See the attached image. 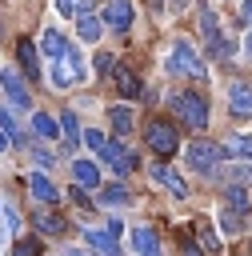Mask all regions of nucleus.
<instances>
[{"label": "nucleus", "instance_id": "nucleus-1", "mask_svg": "<svg viewBox=\"0 0 252 256\" xmlns=\"http://www.w3.org/2000/svg\"><path fill=\"white\" fill-rule=\"evenodd\" d=\"M164 64H168V72H176V76H196V80L208 72L204 60L196 56V48H192L188 40H176V44L168 48V60H164Z\"/></svg>", "mask_w": 252, "mask_h": 256}, {"label": "nucleus", "instance_id": "nucleus-2", "mask_svg": "<svg viewBox=\"0 0 252 256\" xmlns=\"http://www.w3.org/2000/svg\"><path fill=\"white\" fill-rule=\"evenodd\" d=\"M220 156H224V148H220V144H212V140H192V144H188V152H184V164L208 176V172H212V164H216Z\"/></svg>", "mask_w": 252, "mask_h": 256}, {"label": "nucleus", "instance_id": "nucleus-3", "mask_svg": "<svg viewBox=\"0 0 252 256\" xmlns=\"http://www.w3.org/2000/svg\"><path fill=\"white\" fill-rule=\"evenodd\" d=\"M172 108H176L192 128H208V104H204V96H196V92H180V96H172Z\"/></svg>", "mask_w": 252, "mask_h": 256}, {"label": "nucleus", "instance_id": "nucleus-4", "mask_svg": "<svg viewBox=\"0 0 252 256\" xmlns=\"http://www.w3.org/2000/svg\"><path fill=\"white\" fill-rule=\"evenodd\" d=\"M200 32H204V44H208L212 56H224V52H228V40H224V32H220V20H216L212 4L200 8Z\"/></svg>", "mask_w": 252, "mask_h": 256}, {"label": "nucleus", "instance_id": "nucleus-5", "mask_svg": "<svg viewBox=\"0 0 252 256\" xmlns=\"http://www.w3.org/2000/svg\"><path fill=\"white\" fill-rule=\"evenodd\" d=\"M148 144H152L156 156H172L180 140H176V128H172L168 120H152V124H148Z\"/></svg>", "mask_w": 252, "mask_h": 256}, {"label": "nucleus", "instance_id": "nucleus-6", "mask_svg": "<svg viewBox=\"0 0 252 256\" xmlns=\"http://www.w3.org/2000/svg\"><path fill=\"white\" fill-rule=\"evenodd\" d=\"M132 0H108L104 4V24L112 28V32H128L132 28Z\"/></svg>", "mask_w": 252, "mask_h": 256}, {"label": "nucleus", "instance_id": "nucleus-7", "mask_svg": "<svg viewBox=\"0 0 252 256\" xmlns=\"http://www.w3.org/2000/svg\"><path fill=\"white\" fill-rule=\"evenodd\" d=\"M100 156H104V164H112V172H120V176H128V172L136 168V156H132L124 144H112V140H104Z\"/></svg>", "mask_w": 252, "mask_h": 256}, {"label": "nucleus", "instance_id": "nucleus-8", "mask_svg": "<svg viewBox=\"0 0 252 256\" xmlns=\"http://www.w3.org/2000/svg\"><path fill=\"white\" fill-rule=\"evenodd\" d=\"M0 84H4V92H8V100H12L16 108H28V104H32L28 84L20 80V72H16V68H4V72H0Z\"/></svg>", "mask_w": 252, "mask_h": 256}, {"label": "nucleus", "instance_id": "nucleus-9", "mask_svg": "<svg viewBox=\"0 0 252 256\" xmlns=\"http://www.w3.org/2000/svg\"><path fill=\"white\" fill-rule=\"evenodd\" d=\"M228 108H232V116H240V120H252V84H232L228 88Z\"/></svg>", "mask_w": 252, "mask_h": 256}, {"label": "nucleus", "instance_id": "nucleus-10", "mask_svg": "<svg viewBox=\"0 0 252 256\" xmlns=\"http://www.w3.org/2000/svg\"><path fill=\"white\" fill-rule=\"evenodd\" d=\"M152 184H164L172 196H180V200H188V184L168 168V164H152Z\"/></svg>", "mask_w": 252, "mask_h": 256}, {"label": "nucleus", "instance_id": "nucleus-11", "mask_svg": "<svg viewBox=\"0 0 252 256\" xmlns=\"http://www.w3.org/2000/svg\"><path fill=\"white\" fill-rule=\"evenodd\" d=\"M84 240H88V248H92V252H100V256H120L116 236H112L108 228H84Z\"/></svg>", "mask_w": 252, "mask_h": 256}, {"label": "nucleus", "instance_id": "nucleus-12", "mask_svg": "<svg viewBox=\"0 0 252 256\" xmlns=\"http://www.w3.org/2000/svg\"><path fill=\"white\" fill-rule=\"evenodd\" d=\"M76 28H80V40H84V44H96V40H100V20H96L92 4L76 8Z\"/></svg>", "mask_w": 252, "mask_h": 256}, {"label": "nucleus", "instance_id": "nucleus-13", "mask_svg": "<svg viewBox=\"0 0 252 256\" xmlns=\"http://www.w3.org/2000/svg\"><path fill=\"white\" fill-rule=\"evenodd\" d=\"M28 192H32L40 204H56V200H60V192L52 188V180H48L44 172H32V176H28Z\"/></svg>", "mask_w": 252, "mask_h": 256}, {"label": "nucleus", "instance_id": "nucleus-14", "mask_svg": "<svg viewBox=\"0 0 252 256\" xmlns=\"http://www.w3.org/2000/svg\"><path fill=\"white\" fill-rule=\"evenodd\" d=\"M132 244H136L140 256H160V236H156V228H148V224H140V228L132 232Z\"/></svg>", "mask_w": 252, "mask_h": 256}, {"label": "nucleus", "instance_id": "nucleus-15", "mask_svg": "<svg viewBox=\"0 0 252 256\" xmlns=\"http://www.w3.org/2000/svg\"><path fill=\"white\" fill-rule=\"evenodd\" d=\"M72 176H76V184H84V188H100V168H96V160H72Z\"/></svg>", "mask_w": 252, "mask_h": 256}, {"label": "nucleus", "instance_id": "nucleus-16", "mask_svg": "<svg viewBox=\"0 0 252 256\" xmlns=\"http://www.w3.org/2000/svg\"><path fill=\"white\" fill-rule=\"evenodd\" d=\"M40 48H44V56H48V60H64V52H68V40H64L56 28H48V32L40 36Z\"/></svg>", "mask_w": 252, "mask_h": 256}, {"label": "nucleus", "instance_id": "nucleus-17", "mask_svg": "<svg viewBox=\"0 0 252 256\" xmlns=\"http://www.w3.org/2000/svg\"><path fill=\"white\" fill-rule=\"evenodd\" d=\"M32 224H36L44 236H60V232L68 228V224H64V216H56V212H48V208H40V212L32 216Z\"/></svg>", "mask_w": 252, "mask_h": 256}, {"label": "nucleus", "instance_id": "nucleus-18", "mask_svg": "<svg viewBox=\"0 0 252 256\" xmlns=\"http://www.w3.org/2000/svg\"><path fill=\"white\" fill-rule=\"evenodd\" d=\"M224 208H232V212H244V216H248V212H252V200H248V192H244L240 184H228V188H224Z\"/></svg>", "mask_w": 252, "mask_h": 256}, {"label": "nucleus", "instance_id": "nucleus-19", "mask_svg": "<svg viewBox=\"0 0 252 256\" xmlns=\"http://www.w3.org/2000/svg\"><path fill=\"white\" fill-rule=\"evenodd\" d=\"M32 132H36L40 140H56V136H60V124H56L48 112H36V116H32Z\"/></svg>", "mask_w": 252, "mask_h": 256}, {"label": "nucleus", "instance_id": "nucleus-20", "mask_svg": "<svg viewBox=\"0 0 252 256\" xmlns=\"http://www.w3.org/2000/svg\"><path fill=\"white\" fill-rule=\"evenodd\" d=\"M116 88H120L124 100H136V96H140V80H136L128 68H116Z\"/></svg>", "mask_w": 252, "mask_h": 256}, {"label": "nucleus", "instance_id": "nucleus-21", "mask_svg": "<svg viewBox=\"0 0 252 256\" xmlns=\"http://www.w3.org/2000/svg\"><path fill=\"white\" fill-rule=\"evenodd\" d=\"M100 204H108V208H120V204H132V192H128L124 184H108V188L100 192Z\"/></svg>", "mask_w": 252, "mask_h": 256}, {"label": "nucleus", "instance_id": "nucleus-22", "mask_svg": "<svg viewBox=\"0 0 252 256\" xmlns=\"http://www.w3.org/2000/svg\"><path fill=\"white\" fill-rule=\"evenodd\" d=\"M224 152L236 156V160H252V136H228L224 140Z\"/></svg>", "mask_w": 252, "mask_h": 256}, {"label": "nucleus", "instance_id": "nucleus-23", "mask_svg": "<svg viewBox=\"0 0 252 256\" xmlns=\"http://www.w3.org/2000/svg\"><path fill=\"white\" fill-rule=\"evenodd\" d=\"M60 132H64V148H76V144H80V124H76V112H64V116H60Z\"/></svg>", "mask_w": 252, "mask_h": 256}, {"label": "nucleus", "instance_id": "nucleus-24", "mask_svg": "<svg viewBox=\"0 0 252 256\" xmlns=\"http://www.w3.org/2000/svg\"><path fill=\"white\" fill-rule=\"evenodd\" d=\"M108 124H112V128H116L120 136H128V132H132V112L116 104V108H108Z\"/></svg>", "mask_w": 252, "mask_h": 256}, {"label": "nucleus", "instance_id": "nucleus-25", "mask_svg": "<svg viewBox=\"0 0 252 256\" xmlns=\"http://www.w3.org/2000/svg\"><path fill=\"white\" fill-rule=\"evenodd\" d=\"M16 56H20V64H24V72H28V76H36V72H40V68H36V48H32L28 40H20V44H16Z\"/></svg>", "mask_w": 252, "mask_h": 256}, {"label": "nucleus", "instance_id": "nucleus-26", "mask_svg": "<svg viewBox=\"0 0 252 256\" xmlns=\"http://www.w3.org/2000/svg\"><path fill=\"white\" fill-rule=\"evenodd\" d=\"M64 64H68V76H72V84L88 76V68H84V60H80V52H76V48H68V52H64Z\"/></svg>", "mask_w": 252, "mask_h": 256}, {"label": "nucleus", "instance_id": "nucleus-27", "mask_svg": "<svg viewBox=\"0 0 252 256\" xmlns=\"http://www.w3.org/2000/svg\"><path fill=\"white\" fill-rule=\"evenodd\" d=\"M220 228L232 236V232H240L244 228V212H232V208H220Z\"/></svg>", "mask_w": 252, "mask_h": 256}, {"label": "nucleus", "instance_id": "nucleus-28", "mask_svg": "<svg viewBox=\"0 0 252 256\" xmlns=\"http://www.w3.org/2000/svg\"><path fill=\"white\" fill-rule=\"evenodd\" d=\"M0 128L8 132V140H20V124H16V116L8 108H0Z\"/></svg>", "mask_w": 252, "mask_h": 256}, {"label": "nucleus", "instance_id": "nucleus-29", "mask_svg": "<svg viewBox=\"0 0 252 256\" xmlns=\"http://www.w3.org/2000/svg\"><path fill=\"white\" fill-rule=\"evenodd\" d=\"M196 236H200V244H204V248H208V252H220V240H216V236H212V232H208V228H204V224H200V228H196Z\"/></svg>", "mask_w": 252, "mask_h": 256}, {"label": "nucleus", "instance_id": "nucleus-30", "mask_svg": "<svg viewBox=\"0 0 252 256\" xmlns=\"http://www.w3.org/2000/svg\"><path fill=\"white\" fill-rule=\"evenodd\" d=\"M40 248H36V240H16L12 244V256H36Z\"/></svg>", "mask_w": 252, "mask_h": 256}, {"label": "nucleus", "instance_id": "nucleus-31", "mask_svg": "<svg viewBox=\"0 0 252 256\" xmlns=\"http://www.w3.org/2000/svg\"><path fill=\"white\" fill-rule=\"evenodd\" d=\"M80 140H84V144H88V148H92V152H100V148H104V136H100V132H96V128H88V132H84V136H80Z\"/></svg>", "mask_w": 252, "mask_h": 256}, {"label": "nucleus", "instance_id": "nucleus-32", "mask_svg": "<svg viewBox=\"0 0 252 256\" xmlns=\"http://www.w3.org/2000/svg\"><path fill=\"white\" fill-rule=\"evenodd\" d=\"M52 8H56V12H60V16H72V12H76V8H80V0H56V4H52Z\"/></svg>", "mask_w": 252, "mask_h": 256}, {"label": "nucleus", "instance_id": "nucleus-33", "mask_svg": "<svg viewBox=\"0 0 252 256\" xmlns=\"http://www.w3.org/2000/svg\"><path fill=\"white\" fill-rule=\"evenodd\" d=\"M112 64H116V60H112L108 52H100V56H96V72H100V76H104V72H112Z\"/></svg>", "mask_w": 252, "mask_h": 256}, {"label": "nucleus", "instance_id": "nucleus-34", "mask_svg": "<svg viewBox=\"0 0 252 256\" xmlns=\"http://www.w3.org/2000/svg\"><path fill=\"white\" fill-rule=\"evenodd\" d=\"M240 12H244V24L252 28V0H244V4H240Z\"/></svg>", "mask_w": 252, "mask_h": 256}, {"label": "nucleus", "instance_id": "nucleus-35", "mask_svg": "<svg viewBox=\"0 0 252 256\" xmlns=\"http://www.w3.org/2000/svg\"><path fill=\"white\" fill-rule=\"evenodd\" d=\"M244 52L252 56V28H248V36H244Z\"/></svg>", "mask_w": 252, "mask_h": 256}, {"label": "nucleus", "instance_id": "nucleus-36", "mask_svg": "<svg viewBox=\"0 0 252 256\" xmlns=\"http://www.w3.org/2000/svg\"><path fill=\"white\" fill-rule=\"evenodd\" d=\"M8 144H12V140H8V132H4V128H0V152H4V148H8Z\"/></svg>", "mask_w": 252, "mask_h": 256}, {"label": "nucleus", "instance_id": "nucleus-37", "mask_svg": "<svg viewBox=\"0 0 252 256\" xmlns=\"http://www.w3.org/2000/svg\"><path fill=\"white\" fill-rule=\"evenodd\" d=\"M168 8H184V0H168Z\"/></svg>", "mask_w": 252, "mask_h": 256}, {"label": "nucleus", "instance_id": "nucleus-38", "mask_svg": "<svg viewBox=\"0 0 252 256\" xmlns=\"http://www.w3.org/2000/svg\"><path fill=\"white\" fill-rule=\"evenodd\" d=\"M68 256H84V252H80V248H72V252H68Z\"/></svg>", "mask_w": 252, "mask_h": 256}]
</instances>
